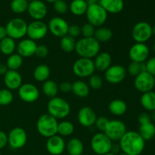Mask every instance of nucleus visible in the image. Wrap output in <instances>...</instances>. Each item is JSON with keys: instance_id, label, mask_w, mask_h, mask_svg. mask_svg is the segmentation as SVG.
Instances as JSON below:
<instances>
[{"instance_id": "c03bdc74", "label": "nucleus", "mask_w": 155, "mask_h": 155, "mask_svg": "<svg viewBox=\"0 0 155 155\" xmlns=\"http://www.w3.org/2000/svg\"><path fill=\"white\" fill-rule=\"evenodd\" d=\"M109 121H110V120H108L105 117H97L95 125L99 131L104 133Z\"/></svg>"}, {"instance_id": "6e6d98bb", "label": "nucleus", "mask_w": 155, "mask_h": 155, "mask_svg": "<svg viewBox=\"0 0 155 155\" xmlns=\"http://www.w3.org/2000/svg\"><path fill=\"white\" fill-rule=\"evenodd\" d=\"M87 2L88 5L89 4H94V3H98L100 0H86Z\"/></svg>"}, {"instance_id": "a18cd8bd", "label": "nucleus", "mask_w": 155, "mask_h": 155, "mask_svg": "<svg viewBox=\"0 0 155 155\" xmlns=\"http://www.w3.org/2000/svg\"><path fill=\"white\" fill-rule=\"evenodd\" d=\"M68 35L71 36L73 38H77L81 35V27H79L78 25L76 24H72V25H69L68 30Z\"/></svg>"}, {"instance_id": "69168bd1", "label": "nucleus", "mask_w": 155, "mask_h": 155, "mask_svg": "<svg viewBox=\"0 0 155 155\" xmlns=\"http://www.w3.org/2000/svg\"><path fill=\"white\" fill-rule=\"evenodd\" d=\"M0 155H2V154H1V153H0Z\"/></svg>"}, {"instance_id": "680f3d73", "label": "nucleus", "mask_w": 155, "mask_h": 155, "mask_svg": "<svg viewBox=\"0 0 155 155\" xmlns=\"http://www.w3.org/2000/svg\"><path fill=\"white\" fill-rule=\"evenodd\" d=\"M118 155H129V154H125V153H121V154H118Z\"/></svg>"}, {"instance_id": "bb28decb", "label": "nucleus", "mask_w": 155, "mask_h": 155, "mask_svg": "<svg viewBox=\"0 0 155 155\" xmlns=\"http://www.w3.org/2000/svg\"><path fill=\"white\" fill-rule=\"evenodd\" d=\"M71 92L79 98H86L89 95L90 88L89 85L83 80H77L72 83Z\"/></svg>"}, {"instance_id": "f704fd0d", "label": "nucleus", "mask_w": 155, "mask_h": 155, "mask_svg": "<svg viewBox=\"0 0 155 155\" xmlns=\"http://www.w3.org/2000/svg\"><path fill=\"white\" fill-rule=\"evenodd\" d=\"M23 58L18 53H14L8 56L5 64L9 71H18L23 65Z\"/></svg>"}, {"instance_id": "49530a36", "label": "nucleus", "mask_w": 155, "mask_h": 155, "mask_svg": "<svg viewBox=\"0 0 155 155\" xmlns=\"http://www.w3.org/2000/svg\"><path fill=\"white\" fill-rule=\"evenodd\" d=\"M145 68H146V71L151 74L152 76H155V57H152L148 58L146 61L145 62Z\"/></svg>"}, {"instance_id": "2f4dec72", "label": "nucleus", "mask_w": 155, "mask_h": 155, "mask_svg": "<svg viewBox=\"0 0 155 155\" xmlns=\"http://www.w3.org/2000/svg\"><path fill=\"white\" fill-rule=\"evenodd\" d=\"M59 87L56 82L52 80H48L45 81L42 85V92L45 96L50 98H54L58 93Z\"/></svg>"}, {"instance_id": "0eeeda50", "label": "nucleus", "mask_w": 155, "mask_h": 155, "mask_svg": "<svg viewBox=\"0 0 155 155\" xmlns=\"http://www.w3.org/2000/svg\"><path fill=\"white\" fill-rule=\"evenodd\" d=\"M91 148L95 154L104 155L110 152L113 142L104 133L94 135L91 139Z\"/></svg>"}, {"instance_id": "473e14b6", "label": "nucleus", "mask_w": 155, "mask_h": 155, "mask_svg": "<svg viewBox=\"0 0 155 155\" xmlns=\"http://www.w3.org/2000/svg\"><path fill=\"white\" fill-rule=\"evenodd\" d=\"M88 5L86 0H73L70 5V10L74 15L81 16L86 14Z\"/></svg>"}, {"instance_id": "7c9ffc66", "label": "nucleus", "mask_w": 155, "mask_h": 155, "mask_svg": "<svg viewBox=\"0 0 155 155\" xmlns=\"http://www.w3.org/2000/svg\"><path fill=\"white\" fill-rule=\"evenodd\" d=\"M138 133L145 142L151 140L155 136V125L152 122L140 125Z\"/></svg>"}, {"instance_id": "052dcab7", "label": "nucleus", "mask_w": 155, "mask_h": 155, "mask_svg": "<svg viewBox=\"0 0 155 155\" xmlns=\"http://www.w3.org/2000/svg\"><path fill=\"white\" fill-rule=\"evenodd\" d=\"M153 50H154V51L155 52V43L153 45Z\"/></svg>"}, {"instance_id": "6e6552de", "label": "nucleus", "mask_w": 155, "mask_h": 155, "mask_svg": "<svg viewBox=\"0 0 155 155\" xmlns=\"http://www.w3.org/2000/svg\"><path fill=\"white\" fill-rule=\"evenodd\" d=\"M73 72L80 78L89 77L95 73V68L92 59L80 58L73 64Z\"/></svg>"}, {"instance_id": "4be33fe9", "label": "nucleus", "mask_w": 155, "mask_h": 155, "mask_svg": "<svg viewBox=\"0 0 155 155\" xmlns=\"http://www.w3.org/2000/svg\"><path fill=\"white\" fill-rule=\"evenodd\" d=\"M4 83L6 89L11 91L17 90L23 84V78L18 71L8 70L4 75Z\"/></svg>"}, {"instance_id": "f8f14e48", "label": "nucleus", "mask_w": 155, "mask_h": 155, "mask_svg": "<svg viewBox=\"0 0 155 155\" xmlns=\"http://www.w3.org/2000/svg\"><path fill=\"white\" fill-rule=\"evenodd\" d=\"M134 86L142 93L152 91L155 86L154 77L147 71H143L135 77Z\"/></svg>"}, {"instance_id": "de8ad7c7", "label": "nucleus", "mask_w": 155, "mask_h": 155, "mask_svg": "<svg viewBox=\"0 0 155 155\" xmlns=\"http://www.w3.org/2000/svg\"><path fill=\"white\" fill-rule=\"evenodd\" d=\"M35 54H36L38 58H45L48 54V47L45 45H37V48H36Z\"/></svg>"}, {"instance_id": "4d7b16f0", "label": "nucleus", "mask_w": 155, "mask_h": 155, "mask_svg": "<svg viewBox=\"0 0 155 155\" xmlns=\"http://www.w3.org/2000/svg\"><path fill=\"white\" fill-rule=\"evenodd\" d=\"M152 34L155 36V25L152 27Z\"/></svg>"}, {"instance_id": "f257e3e1", "label": "nucleus", "mask_w": 155, "mask_h": 155, "mask_svg": "<svg viewBox=\"0 0 155 155\" xmlns=\"http://www.w3.org/2000/svg\"><path fill=\"white\" fill-rule=\"evenodd\" d=\"M123 153L129 155H140L145 148V141L138 132L128 131L119 141Z\"/></svg>"}, {"instance_id": "bf43d9fd", "label": "nucleus", "mask_w": 155, "mask_h": 155, "mask_svg": "<svg viewBox=\"0 0 155 155\" xmlns=\"http://www.w3.org/2000/svg\"><path fill=\"white\" fill-rule=\"evenodd\" d=\"M104 155H116V154H113V153H112V152H108V153H107V154H104Z\"/></svg>"}, {"instance_id": "09e8293b", "label": "nucleus", "mask_w": 155, "mask_h": 155, "mask_svg": "<svg viewBox=\"0 0 155 155\" xmlns=\"http://www.w3.org/2000/svg\"><path fill=\"white\" fill-rule=\"evenodd\" d=\"M138 121H139V125H142V124H145L151 122L150 114L147 113V112H142V113H141L139 115V117H138Z\"/></svg>"}, {"instance_id": "4468645a", "label": "nucleus", "mask_w": 155, "mask_h": 155, "mask_svg": "<svg viewBox=\"0 0 155 155\" xmlns=\"http://www.w3.org/2000/svg\"><path fill=\"white\" fill-rule=\"evenodd\" d=\"M149 48L145 43H136L132 45L129 51V57L133 62L145 63L149 57Z\"/></svg>"}, {"instance_id": "a878e982", "label": "nucleus", "mask_w": 155, "mask_h": 155, "mask_svg": "<svg viewBox=\"0 0 155 155\" xmlns=\"http://www.w3.org/2000/svg\"><path fill=\"white\" fill-rule=\"evenodd\" d=\"M66 149L69 155H82L84 151V145L77 138H73L66 144Z\"/></svg>"}, {"instance_id": "6ab92c4d", "label": "nucleus", "mask_w": 155, "mask_h": 155, "mask_svg": "<svg viewBox=\"0 0 155 155\" xmlns=\"http://www.w3.org/2000/svg\"><path fill=\"white\" fill-rule=\"evenodd\" d=\"M27 12L35 21H41L46 16L48 10L46 5L42 1L33 0L29 2Z\"/></svg>"}, {"instance_id": "412c9836", "label": "nucleus", "mask_w": 155, "mask_h": 155, "mask_svg": "<svg viewBox=\"0 0 155 155\" xmlns=\"http://www.w3.org/2000/svg\"><path fill=\"white\" fill-rule=\"evenodd\" d=\"M37 44L30 39H24L19 42L16 47L18 54L22 58H29L34 55L36 53Z\"/></svg>"}, {"instance_id": "79ce46f5", "label": "nucleus", "mask_w": 155, "mask_h": 155, "mask_svg": "<svg viewBox=\"0 0 155 155\" xmlns=\"http://www.w3.org/2000/svg\"><path fill=\"white\" fill-rule=\"evenodd\" d=\"M95 27L89 23H86L81 27V35L83 38L94 37Z\"/></svg>"}, {"instance_id": "ea45409f", "label": "nucleus", "mask_w": 155, "mask_h": 155, "mask_svg": "<svg viewBox=\"0 0 155 155\" xmlns=\"http://www.w3.org/2000/svg\"><path fill=\"white\" fill-rule=\"evenodd\" d=\"M14 95L11 90L8 89H0V105L7 106L13 101Z\"/></svg>"}, {"instance_id": "393cba45", "label": "nucleus", "mask_w": 155, "mask_h": 155, "mask_svg": "<svg viewBox=\"0 0 155 155\" xmlns=\"http://www.w3.org/2000/svg\"><path fill=\"white\" fill-rule=\"evenodd\" d=\"M108 110L112 114L115 116H123L127 110V104L124 100H112L108 105Z\"/></svg>"}, {"instance_id": "5701e85b", "label": "nucleus", "mask_w": 155, "mask_h": 155, "mask_svg": "<svg viewBox=\"0 0 155 155\" xmlns=\"http://www.w3.org/2000/svg\"><path fill=\"white\" fill-rule=\"evenodd\" d=\"M94 64L95 70L101 72H105L110 66H111L112 58L108 52L102 51L99 52L95 58Z\"/></svg>"}, {"instance_id": "e433bc0d", "label": "nucleus", "mask_w": 155, "mask_h": 155, "mask_svg": "<svg viewBox=\"0 0 155 155\" xmlns=\"http://www.w3.org/2000/svg\"><path fill=\"white\" fill-rule=\"evenodd\" d=\"M74 126L70 121L64 120L58 123V134L62 136H69L74 133Z\"/></svg>"}, {"instance_id": "a211bd4d", "label": "nucleus", "mask_w": 155, "mask_h": 155, "mask_svg": "<svg viewBox=\"0 0 155 155\" xmlns=\"http://www.w3.org/2000/svg\"><path fill=\"white\" fill-rule=\"evenodd\" d=\"M79 124L84 127H91L95 125L97 115L95 110L89 106H85L80 109L77 114Z\"/></svg>"}, {"instance_id": "58836bf2", "label": "nucleus", "mask_w": 155, "mask_h": 155, "mask_svg": "<svg viewBox=\"0 0 155 155\" xmlns=\"http://www.w3.org/2000/svg\"><path fill=\"white\" fill-rule=\"evenodd\" d=\"M127 71L130 74V75L136 77V76H138L139 74L143 72V71H146L145 64L132 61L131 63L129 64Z\"/></svg>"}, {"instance_id": "0e129e2a", "label": "nucleus", "mask_w": 155, "mask_h": 155, "mask_svg": "<svg viewBox=\"0 0 155 155\" xmlns=\"http://www.w3.org/2000/svg\"><path fill=\"white\" fill-rule=\"evenodd\" d=\"M154 83H155V76H154Z\"/></svg>"}, {"instance_id": "e2e57ef3", "label": "nucleus", "mask_w": 155, "mask_h": 155, "mask_svg": "<svg viewBox=\"0 0 155 155\" xmlns=\"http://www.w3.org/2000/svg\"><path fill=\"white\" fill-rule=\"evenodd\" d=\"M27 1H28V2H29V1H30V2H31V1H33V0H27Z\"/></svg>"}, {"instance_id": "dca6fc26", "label": "nucleus", "mask_w": 155, "mask_h": 155, "mask_svg": "<svg viewBox=\"0 0 155 155\" xmlns=\"http://www.w3.org/2000/svg\"><path fill=\"white\" fill-rule=\"evenodd\" d=\"M18 90L19 98L26 103L35 102L39 97V89L32 83H23Z\"/></svg>"}, {"instance_id": "13d9d810", "label": "nucleus", "mask_w": 155, "mask_h": 155, "mask_svg": "<svg viewBox=\"0 0 155 155\" xmlns=\"http://www.w3.org/2000/svg\"><path fill=\"white\" fill-rule=\"evenodd\" d=\"M45 1L48 2H53V3H54V2L57 1V0H45Z\"/></svg>"}, {"instance_id": "f03ea898", "label": "nucleus", "mask_w": 155, "mask_h": 155, "mask_svg": "<svg viewBox=\"0 0 155 155\" xmlns=\"http://www.w3.org/2000/svg\"><path fill=\"white\" fill-rule=\"evenodd\" d=\"M101 45L94 37L82 38L76 43L75 50L80 58L92 59L100 52Z\"/></svg>"}, {"instance_id": "1a4fd4ad", "label": "nucleus", "mask_w": 155, "mask_h": 155, "mask_svg": "<svg viewBox=\"0 0 155 155\" xmlns=\"http://www.w3.org/2000/svg\"><path fill=\"white\" fill-rule=\"evenodd\" d=\"M152 35V27L145 21L138 22L132 30V37L137 43H145Z\"/></svg>"}, {"instance_id": "cd10ccee", "label": "nucleus", "mask_w": 155, "mask_h": 155, "mask_svg": "<svg viewBox=\"0 0 155 155\" xmlns=\"http://www.w3.org/2000/svg\"><path fill=\"white\" fill-rule=\"evenodd\" d=\"M140 102L142 107L148 111H153L155 110V92H150L142 93L141 96Z\"/></svg>"}, {"instance_id": "72a5a7b5", "label": "nucleus", "mask_w": 155, "mask_h": 155, "mask_svg": "<svg viewBox=\"0 0 155 155\" xmlns=\"http://www.w3.org/2000/svg\"><path fill=\"white\" fill-rule=\"evenodd\" d=\"M113 36V32L110 28L104 27H100L95 29L94 38L98 41L99 43L106 42L110 40Z\"/></svg>"}, {"instance_id": "c9c22d12", "label": "nucleus", "mask_w": 155, "mask_h": 155, "mask_svg": "<svg viewBox=\"0 0 155 155\" xmlns=\"http://www.w3.org/2000/svg\"><path fill=\"white\" fill-rule=\"evenodd\" d=\"M76 43H77L76 39L71 36H68V35H66V36L61 38L60 46L64 52L70 53L74 51L75 50Z\"/></svg>"}, {"instance_id": "aec40b11", "label": "nucleus", "mask_w": 155, "mask_h": 155, "mask_svg": "<svg viewBox=\"0 0 155 155\" xmlns=\"http://www.w3.org/2000/svg\"><path fill=\"white\" fill-rule=\"evenodd\" d=\"M66 148V144L63 138L55 135L48 138L46 142L47 151L51 155H61Z\"/></svg>"}, {"instance_id": "c756f323", "label": "nucleus", "mask_w": 155, "mask_h": 155, "mask_svg": "<svg viewBox=\"0 0 155 155\" xmlns=\"http://www.w3.org/2000/svg\"><path fill=\"white\" fill-rule=\"evenodd\" d=\"M16 42L15 39L6 36L5 39L0 41V51L5 55H11L14 54L16 49Z\"/></svg>"}, {"instance_id": "423d86ee", "label": "nucleus", "mask_w": 155, "mask_h": 155, "mask_svg": "<svg viewBox=\"0 0 155 155\" xmlns=\"http://www.w3.org/2000/svg\"><path fill=\"white\" fill-rule=\"evenodd\" d=\"M27 23L22 18H16L10 20L6 24L7 36L13 39H21L27 35Z\"/></svg>"}, {"instance_id": "37998d69", "label": "nucleus", "mask_w": 155, "mask_h": 155, "mask_svg": "<svg viewBox=\"0 0 155 155\" xmlns=\"http://www.w3.org/2000/svg\"><path fill=\"white\" fill-rule=\"evenodd\" d=\"M54 8L57 13L63 15L68 10V5L64 0H57L54 2Z\"/></svg>"}, {"instance_id": "39448f33", "label": "nucleus", "mask_w": 155, "mask_h": 155, "mask_svg": "<svg viewBox=\"0 0 155 155\" xmlns=\"http://www.w3.org/2000/svg\"><path fill=\"white\" fill-rule=\"evenodd\" d=\"M88 23L95 27H102L107 18V12L99 3L89 4L86 12Z\"/></svg>"}, {"instance_id": "864d4df0", "label": "nucleus", "mask_w": 155, "mask_h": 155, "mask_svg": "<svg viewBox=\"0 0 155 155\" xmlns=\"http://www.w3.org/2000/svg\"><path fill=\"white\" fill-rule=\"evenodd\" d=\"M8 69L6 64L0 63V75L4 76L8 72Z\"/></svg>"}, {"instance_id": "b1692460", "label": "nucleus", "mask_w": 155, "mask_h": 155, "mask_svg": "<svg viewBox=\"0 0 155 155\" xmlns=\"http://www.w3.org/2000/svg\"><path fill=\"white\" fill-rule=\"evenodd\" d=\"M98 3L107 14H118L122 12L124 7V0H100Z\"/></svg>"}, {"instance_id": "603ef678", "label": "nucleus", "mask_w": 155, "mask_h": 155, "mask_svg": "<svg viewBox=\"0 0 155 155\" xmlns=\"http://www.w3.org/2000/svg\"><path fill=\"white\" fill-rule=\"evenodd\" d=\"M7 36V32H6L5 27L0 26V41L2 40L3 39L6 37Z\"/></svg>"}, {"instance_id": "9b49d317", "label": "nucleus", "mask_w": 155, "mask_h": 155, "mask_svg": "<svg viewBox=\"0 0 155 155\" xmlns=\"http://www.w3.org/2000/svg\"><path fill=\"white\" fill-rule=\"evenodd\" d=\"M27 142V134L21 127L12 129L8 134V144L13 149H21Z\"/></svg>"}, {"instance_id": "a19ab883", "label": "nucleus", "mask_w": 155, "mask_h": 155, "mask_svg": "<svg viewBox=\"0 0 155 155\" xmlns=\"http://www.w3.org/2000/svg\"><path fill=\"white\" fill-rule=\"evenodd\" d=\"M89 88L97 90L101 88L103 85V80L101 76L98 74H93L92 76L89 77Z\"/></svg>"}, {"instance_id": "9d476101", "label": "nucleus", "mask_w": 155, "mask_h": 155, "mask_svg": "<svg viewBox=\"0 0 155 155\" xmlns=\"http://www.w3.org/2000/svg\"><path fill=\"white\" fill-rule=\"evenodd\" d=\"M127 132V127L124 122L119 120H111L104 133L112 142H119Z\"/></svg>"}, {"instance_id": "ddd939ff", "label": "nucleus", "mask_w": 155, "mask_h": 155, "mask_svg": "<svg viewBox=\"0 0 155 155\" xmlns=\"http://www.w3.org/2000/svg\"><path fill=\"white\" fill-rule=\"evenodd\" d=\"M48 26L42 21H33L27 25V35L33 41L40 40L48 33Z\"/></svg>"}, {"instance_id": "2eb2a0df", "label": "nucleus", "mask_w": 155, "mask_h": 155, "mask_svg": "<svg viewBox=\"0 0 155 155\" xmlns=\"http://www.w3.org/2000/svg\"><path fill=\"white\" fill-rule=\"evenodd\" d=\"M127 74V70L122 65H111L104 72V78L110 84H118L124 81Z\"/></svg>"}, {"instance_id": "5fc2aeb1", "label": "nucleus", "mask_w": 155, "mask_h": 155, "mask_svg": "<svg viewBox=\"0 0 155 155\" xmlns=\"http://www.w3.org/2000/svg\"><path fill=\"white\" fill-rule=\"evenodd\" d=\"M150 116H151V122H155V110L151 112V114H150Z\"/></svg>"}, {"instance_id": "8fccbe9b", "label": "nucleus", "mask_w": 155, "mask_h": 155, "mask_svg": "<svg viewBox=\"0 0 155 155\" xmlns=\"http://www.w3.org/2000/svg\"><path fill=\"white\" fill-rule=\"evenodd\" d=\"M58 87L59 90L61 92H64V93H68V92L72 91V83L68 81L62 82V83H60Z\"/></svg>"}, {"instance_id": "3c124183", "label": "nucleus", "mask_w": 155, "mask_h": 155, "mask_svg": "<svg viewBox=\"0 0 155 155\" xmlns=\"http://www.w3.org/2000/svg\"><path fill=\"white\" fill-rule=\"evenodd\" d=\"M8 145V135L5 132L0 130V150Z\"/></svg>"}, {"instance_id": "7ed1b4c3", "label": "nucleus", "mask_w": 155, "mask_h": 155, "mask_svg": "<svg viewBox=\"0 0 155 155\" xmlns=\"http://www.w3.org/2000/svg\"><path fill=\"white\" fill-rule=\"evenodd\" d=\"M58 120L48 114H44L40 116L36 123V129L39 135L48 138L58 134Z\"/></svg>"}, {"instance_id": "c85d7f7f", "label": "nucleus", "mask_w": 155, "mask_h": 155, "mask_svg": "<svg viewBox=\"0 0 155 155\" xmlns=\"http://www.w3.org/2000/svg\"><path fill=\"white\" fill-rule=\"evenodd\" d=\"M50 68H48V65L39 64L36 67V68L33 71V77L35 80L38 82H45L48 80L50 76Z\"/></svg>"}, {"instance_id": "20e7f679", "label": "nucleus", "mask_w": 155, "mask_h": 155, "mask_svg": "<svg viewBox=\"0 0 155 155\" xmlns=\"http://www.w3.org/2000/svg\"><path fill=\"white\" fill-rule=\"evenodd\" d=\"M47 110L48 114L55 119H64L71 113V105L65 99L56 96L49 100Z\"/></svg>"}, {"instance_id": "4c0bfd02", "label": "nucleus", "mask_w": 155, "mask_h": 155, "mask_svg": "<svg viewBox=\"0 0 155 155\" xmlns=\"http://www.w3.org/2000/svg\"><path fill=\"white\" fill-rule=\"evenodd\" d=\"M29 2L27 0H12L11 2V9L16 14H21L27 11Z\"/></svg>"}, {"instance_id": "f3484780", "label": "nucleus", "mask_w": 155, "mask_h": 155, "mask_svg": "<svg viewBox=\"0 0 155 155\" xmlns=\"http://www.w3.org/2000/svg\"><path fill=\"white\" fill-rule=\"evenodd\" d=\"M69 24L64 18L60 17H54L49 21L48 24V30L55 37L62 38L68 35Z\"/></svg>"}]
</instances>
